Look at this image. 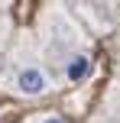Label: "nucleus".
Here are the masks:
<instances>
[{
	"label": "nucleus",
	"mask_w": 120,
	"mask_h": 123,
	"mask_svg": "<svg viewBox=\"0 0 120 123\" xmlns=\"http://www.w3.org/2000/svg\"><path fill=\"white\" fill-rule=\"evenodd\" d=\"M6 81H10V91L19 94V97H42V94H49L55 87L52 71L42 62H36V58H26L19 65H13V71H10Z\"/></svg>",
	"instance_id": "obj_1"
},
{
	"label": "nucleus",
	"mask_w": 120,
	"mask_h": 123,
	"mask_svg": "<svg viewBox=\"0 0 120 123\" xmlns=\"http://www.w3.org/2000/svg\"><path fill=\"white\" fill-rule=\"evenodd\" d=\"M32 123H68V120H62L58 113H42V117H36Z\"/></svg>",
	"instance_id": "obj_2"
}]
</instances>
